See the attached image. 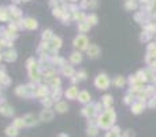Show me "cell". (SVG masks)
Listing matches in <instances>:
<instances>
[{
    "mask_svg": "<svg viewBox=\"0 0 156 137\" xmlns=\"http://www.w3.org/2000/svg\"><path fill=\"white\" fill-rule=\"evenodd\" d=\"M151 33H148V32H145V33H143L141 34V41H148L149 38H151Z\"/></svg>",
    "mask_w": 156,
    "mask_h": 137,
    "instance_id": "cell-35",
    "label": "cell"
},
{
    "mask_svg": "<svg viewBox=\"0 0 156 137\" xmlns=\"http://www.w3.org/2000/svg\"><path fill=\"white\" fill-rule=\"evenodd\" d=\"M70 60L73 63H81L82 62V55H81V52H73L70 56Z\"/></svg>",
    "mask_w": 156,
    "mask_h": 137,
    "instance_id": "cell-21",
    "label": "cell"
},
{
    "mask_svg": "<svg viewBox=\"0 0 156 137\" xmlns=\"http://www.w3.org/2000/svg\"><path fill=\"white\" fill-rule=\"evenodd\" d=\"M125 103H126V104H133V95L132 93H129L125 97Z\"/></svg>",
    "mask_w": 156,
    "mask_h": 137,
    "instance_id": "cell-36",
    "label": "cell"
},
{
    "mask_svg": "<svg viewBox=\"0 0 156 137\" xmlns=\"http://www.w3.org/2000/svg\"><path fill=\"white\" fill-rule=\"evenodd\" d=\"M86 22H88L90 26H92V25H96L97 23V16L94 15V14H90V15L86 16Z\"/></svg>",
    "mask_w": 156,
    "mask_h": 137,
    "instance_id": "cell-29",
    "label": "cell"
},
{
    "mask_svg": "<svg viewBox=\"0 0 156 137\" xmlns=\"http://www.w3.org/2000/svg\"><path fill=\"white\" fill-rule=\"evenodd\" d=\"M144 108H145L144 103L136 102V103H133V104H132V113H133V114H140V113H143Z\"/></svg>",
    "mask_w": 156,
    "mask_h": 137,
    "instance_id": "cell-12",
    "label": "cell"
},
{
    "mask_svg": "<svg viewBox=\"0 0 156 137\" xmlns=\"http://www.w3.org/2000/svg\"><path fill=\"white\" fill-rule=\"evenodd\" d=\"M112 84L115 86H118V88H122V86L126 84V80H125L123 77H121V75H118V77H115V80L112 81Z\"/></svg>",
    "mask_w": 156,
    "mask_h": 137,
    "instance_id": "cell-22",
    "label": "cell"
},
{
    "mask_svg": "<svg viewBox=\"0 0 156 137\" xmlns=\"http://www.w3.org/2000/svg\"><path fill=\"white\" fill-rule=\"evenodd\" d=\"M148 107H156V100H155V99H151V100H149Z\"/></svg>",
    "mask_w": 156,
    "mask_h": 137,
    "instance_id": "cell-38",
    "label": "cell"
},
{
    "mask_svg": "<svg viewBox=\"0 0 156 137\" xmlns=\"http://www.w3.org/2000/svg\"><path fill=\"white\" fill-rule=\"evenodd\" d=\"M52 37H54V34H52V30H44L43 33V41H47L48 43L49 40H52Z\"/></svg>",
    "mask_w": 156,
    "mask_h": 137,
    "instance_id": "cell-27",
    "label": "cell"
},
{
    "mask_svg": "<svg viewBox=\"0 0 156 137\" xmlns=\"http://www.w3.org/2000/svg\"><path fill=\"white\" fill-rule=\"evenodd\" d=\"M8 19V11L7 8L0 7V21H7Z\"/></svg>",
    "mask_w": 156,
    "mask_h": 137,
    "instance_id": "cell-30",
    "label": "cell"
},
{
    "mask_svg": "<svg viewBox=\"0 0 156 137\" xmlns=\"http://www.w3.org/2000/svg\"><path fill=\"white\" fill-rule=\"evenodd\" d=\"M89 29H90V25H89V23H88V22H86V21L78 22V30H80V32L82 33V34H83V33L86 32V30H89Z\"/></svg>",
    "mask_w": 156,
    "mask_h": 137,
    "instance_id": "cell-19",
    "label": "cell"
},
{
    "mask_svg": "<svg viewBox=\"0 0 156 137\" xmlns=\"http://www.w3.org/2000/svg\"><path fill=\"white\" fill-rule=\"evenodd\" d=\"M3 56V59H5V60H8V62H12V60H15L16 59V52L14 51V49H8V51H5L4 54L2 55Z\"/></svg>",
    "mask_w": 156,
    "mask_h": 137,
    "instance_id": "cell-11",
    "label": "cell"
},
{
    "mask_svg": "<svg viewBox=\"0 0 156 137\" xmlns=\"http://www.w3.org/2000/svg\"><path fill=\"white\" fill-rule=\"evenodd\" d=\"M115 122V111L112 108H107L105 111H103L101 115L99 117V122H97V126L103 128V129H108L111 128Z\"/></svg>",
    "mask_w": 156,
    "mask_h": 137,
    "instance_id": "cell-1",
    "label": "cell"
},
{
    "mask_svg": "<svg viewBox=\"0 0 156 137\" xmlns=\"http://www.w3.org/2000/svg\"><path fill=\"white\" fill-rule=\"evenodd\" d=\"M23 121H25V126H33V125L37 124V119L33 114H26L23 117Z\"/></svg>",
    "mask_w": 156,
    "mask_h": 137,
    "instance_id": "cell-10",
    "label": "cell"
},
{
    "mask_svg": "<svg viewBox=\"0 0 156 137\" xmlns=\"http://www.w3.org/2000/svg\"><path fill=\"white\" fill-rule=\"evenodd\" d=\"M55 110L58 111V113H66V111L69 110V106H67V103H65V102H56V104H55Z\"/></svg>",
    "mask_w": 156,
    "mask_h": 137,
    "instance_id": "cell-13",
    "label": "cell"
},
{
    "mask_svg": "<svg viewBox=\"0 0 156 137\" xmlns=\"http://www.w3.org/2000/svg\"><path fill=\"white\" fill-rule=\"evenodd\" d=\"M62 73L65 75H67V77H71V75H74V69H73V66H67V65H65L62 67Z\"/></svg>",
    "mask_w": 156,
    "mask_h": 137,
    "instance_id": "cell-23",
    "label": "cell"
},
{
    "mask_svg": "<svg viewBox=\"0 0 156 137\" xmlns=\"http://www.w3.org/2000/svg\"><path fill=\"white\" fill-rule=\"evenodd\" d=\"M52 102H54V100H52V97H51V96H44V97H43V100H41V103H43V104L47 108H48L49 106L52 104Z\"/></svg>",
    "mask_w": 156,
    "mask_h": 137,
    "instance_id": "cell-33",
    "label": "cell"
},
{
    "mask_svg": "<svg viewBox=\"0 0 156 137\" xmlns=\"http://www.w3.org/2000/svg\"><path fill=\"white\" fill-rule=\"evenodd\" d=\"M0 114L4 117H11L14 114V108L11 107L10 104H7V103H3V104L0 106Z\"/></svg>",
    "mask_w": 156,
    "mask_h": 137,
    "instance_id": "cell-7",
    "label": "cell"
},
{
    "mask_svg": "<svg viewBox=\"0 0 156 137\" xmlns=\"http://www.w3.org/2000/svg\"><path fill=\"white\" fill-rule=\"evenodd\" d=\"M141 2H143V3H148L149 0H141Z\"/></svg>",
    "mask_w": 156,
    "mask_h": 137,
    "instance_id": "cell-39",
    "label": "cell"
},
{
    "mask_svg": "<svg viewBox=\"0 0 156 137\" xmlns=\"http://www.w3.org/2000/svg\"><path fill=\"white\" fill-rule=\"evenodd\" d=\"M86 54H88L89 58L94 59V58H97L100 55V48L96 44H90V45H88V48H86Z\"/></svg>",
    "mask_w": 156,
    "mask_h": 137,
    "instance_id": "cell-5",
    "label": "cell"
},
{
    "mask_svg": "<svg viewBox=\"0 0 156 137\" xmlns=\"http://www.w3.org/2000/svg\"><path fill=\"white\" fill-rule=\"evenodd\" d=\"M62 95H63V91L60 88H55L54 91H52V93H51V97H52V100H56V102H59V99L62 97Z\"/></svg>",
    "mask_w": 156,
    "mask_h": 137,
    "instance_id": "cell-17",
    "label": "cell"
},
{
    "mask_svg": "<svg viewBox=\"0 0 156 137\" xmlns=\"http://www.w3.org/2000/svg\"><path fill=\"white\" fill-rule=\"evenodd\" d=\"M78 93H80V92H78L77 86H70V88L65 92V96L67 97V99L74 100V99H77V97H78Z\"/></svg>",
    "mask_w": 156,
    "mask_h": 137,
    "instance_id": "cell-9",
    "label": "cell"
},
{
    "mask_svg": "<svg viewBox=\"0 0 156 137\" xmlns=\"http://www.w3.org/2000/svg\"><path fill=\"white\" fill-rule=\"evenodd\" d=\"M103 106H104L105 108H110L111 104H112V96L111 95H105V96H103Z\"/></svg>",
    "mask_w": 156,
    "mask_h": 137,
    "instance_id": "cell-20",
    "label": "cell"
},
{
    "mask_svg": "<svg viewBox=\"0 0 156 137\" xmlns=\"http://www.w3.org/2000/svg\"><path fill=\"white\" fill-rule=\"evenodd\" d=\"M22 29H26V30H34L37 29V21L33 18H25L22 21V25H21Z\"/></svg>",
    "mask_w": 156,
    "mask_h": 137,
    "instance_id": "cell-4",
    "label": "cell"
},
{
    "mask_svg": "<svg viewBox=\"0 0 156 137\" xmlns=\"http://www.w3.org/2000/svg\"><path fill=\"white\" fill-rule=\"evenodd\" d=\"M86 78V73L83 71V70H81V71H78L77 73V80L80 81V80H85Z\"/></svg>",
    "mask_w": 156,
    "mask_h": 137,
    "instance_id": "cell-34",
    "label": "cell"
},
{
    "mask_svg": "<svg viewBox=\"0 0 156 137\" xmlns=\"http://www.w3.org/2000/svg\"><path fill=\"white\" fill-rule=\"evenodd\" d=\"M16 135H18V129H16L15 126H12V125L5 129V136L7 137H15Z\"/></svg>",
    "mask_w": 156,
    "mask_h": 137,
    "instance_id": "cell-18",
    "label": "cell"
},
{
    "mask_svg": "<svg viewBox=\"0 0 156 137\" xmlns=\"http://www.w3.org/2000/svg\"><path fill=\"white\" fill-rule=\"evenodd\" d=\"M65 13H66V10L63 7H54V11H52V14L55 16H58V18H62Z\"/></svg>",
    "mask_w": 156,
    "mask_h": 137,
    "instance_id": "cell-25",
    "label": "cell"
},
{
    "mask_svg": "<svg viewBox=\"0 0 156 137\" xmlns=\"http://www.w3.org/2000/svg\"><path fill=\"white\" fill-rule=\"evenodd\" d=\"M74 47L81 51V49H86L88 48V38H86L85 34H78L76 38H74Z\"/></svg>",
    "mask_w": 156,
    "mask_h": 137,
    "instance_id": "cell-3",
    "label": "cell"
},
{
    "mask_svg": "<svg viewBox=\"0 0 156 137\" xmlns=\"http://www.w3.org/2000/svg\"><path fill=\"white\" fill-rule=\"evenodd\" d=\"M126 8L127 10H136L137 8V2L136 0H126Z\"/></svg>",
    "mask_w": 156,
    "mask_h": 137,
    "instance_id": "cell-28",
    "label": "cell"
},
{
    "mask_svg": "<svg viewBox=\"0 0 156 137\" xmlns=\"http://www.w3.org/2000/svg\"><path fill=\"white\" fill-rule=\"evenodd\" d=\"M119 132H121V129L118 126H114V128H111L110 132H107L105 137H119Z\"/></svg>",
    "mask_w": 156,
    "mask_h": 137,
    "instance_id": "cell-24",
    "label": "cell"
},
{
    "mask_svg": "<svg viewBox=\"0 0 156 137\" xmlns=\"http://www.w3.org/2000/svg\"><path fill=\"white\" fill-rule=\"evenodd\" d=\"M78 100H80L81 103H89L90 102V95H89V92L86 91H82L78 93Z\"/></svg>",
    "mask_w": 156,
    "mask_h": 137,
    "instance_id": "cell-14",
    "label": "cell"
},
{
    "mask_svg": "<svg viewBox=\"0 0 156 137\" xmlns=\"http://www.w3.org/2000/svg\"><path fill=\"white\" fill-rule=\"evenodd\" d=\"M52 118H54V111H52L51 108H44V110L41 111V114H40L41 121L49 122V121H52Z\"/></svg>",
    "mask_w": 156,
    "mask_h": 137,
    "instance_id": "cell-6",
    "label": "cell"
},
{
    "mask_svg": "<svg viewBox=\"0 0 156 137\" xmlns=\"http://www.w3.org/2000/svg\"><path fill=\"white\" fill-rule=\"evenodd\" d=\"M12 126H15L16 129H21V128H23V126H25V121H23V118H16V119H14Z\"/></svg>",
    "mask_w": 156,
    "mask_h": 137,
    "instance_id": "cell-26",
    "label": "cell"
},
{
    "mask_svg": "<svg viewBox=\"0 0 156 137\" xmlns=\"http://www.w3.org/2000/svg\"><path fill=\"white\" fill-rule=\"evenodd\" d=\"M74 19H77L78 22L85 21V14H83L82 11H76V13H74Z\"/></svg>",
    "mask_w": 156,
    "mask_h": 137,
    "instance_id": "cell-32",
    "label": "cell"
},
{
    "mask_svg": "<svg viewBox=\"0 0 156 137\" xmlns=\"http://www.w3.org/2000/svg\"><path fill=\"white\" fill-rule=\"evenodd\" d=\"M51 47L52 49H59L62 47V38L58 37V36H54L51 40Z\"/></svg>",
    "mask_w": 156,
    "mask_h": 137,
    "instance_id": "cell-15",
    "label": "cell"
},
{
    "mask_svg": "<svg viewBox=\"0 0 156 137\" xmlns=\"http://www.w3.org/2000/svg\"><path fill=\"white\" fill-rule=\"evenodd\" d=\"M125 137H134V133H133L132 130H126V132H125Z\"/></svg>",
    "mask_w": 156,
    "mask_h": 137,
    "instance_id": "cell-37",
    "label": "cell"
},
{
    "mask_svg": "<svg viewBox=\"0 0 156 137\" xmlns=\"http://www.w3.org/2000/svg\"><path fill=\"white\" fill-rule=\"evenodd\" d=\"M96 108H94V104H89V106H85V107L82 108V115L88 117V118H92V117L96 114Z\"/></svg>",
    "mask_w": 156,
    "mask_h": 137,
    "instance_id": "cell-8",
    "label": "cell"
},
{
    "mask_svg": "<svg viewBox=\"0 0 156 137\" xmlns=\"http://www.w3.org/2000/svg\"><path fill=\"white\" fill-rule=\"evenodd\" d=\"M49 85L54 86V89H55V88H59V85H60V80L56 77V75H55L54 78H51V80H49Z\"/></svg>",
    "mask_w": 156,
    "mask_h": 137,
    "instance_id": "cell-31",
    "label": "cell"
},
{
    "mask_svg": "<svg viewBox=\"0 0 156 137\" xmlns=\"http://www.w3.org/2000/svg\"><path fill=\"white\" fill-rule=\"evenodd\" d=\"M86 133L90 137L97 136V133H99V126H97V125H89L88 129H86Z\"/></svg>",
    "mask_w": 156,
    "mask_h": 137,
    "instance_id": "cell-16",
    "label": "cell"
},
{
    "mask_svg": "<svg viewBox=\"0 0 156 137\" xmlns=\"http://www.w3.org/2000/svg\"><path fill=\"white\" fill-rule=\"evenodd\" d=\"M110 78H108L107 74H104V73H101V74H99L96 77V80H94V85H96V88L99 89H107L108 86H110Z\"/></svg>",
    "mask_w": 156,
    "mask_h": 137,
    "instance_id": "cell-2",
    "label": "cell"
}]
</instances>
